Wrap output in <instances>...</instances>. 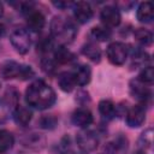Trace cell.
I'll list each match as a JSON object with an SVG mask.
<instances>
[{
	"label": "cell",
	"mask_w": 154,
	"mask_h": 154,
	"mask_svg": "<svg viewBox=\"0 0 154 154\" xmlns=\"http://www.w3.org/2000/svg\"><path fill=\"white\" fill-rule=\"evenodd\" d=\"M41 65H42V69L48 72V73H53L55 71V65L57 63L54 61V59H51V58H43L42 61H41Z\"/></svg>",
	"instance_id": "cell-30"
},
{
	"label": "cell",
	"mask_w": 154,
	"mask_h": 154,
	"mask_svg": "<svg viewBox=\"0 0 154 154\" xmlns=\"http://www.w3.org/2000/svg\"><path fill=\"white\" fill-rule=\"evenodd\" d=\"M73 125L82 128V129H87L94 120L93 118V113L85 108V107H79L77 108L73 113H72V118H71Z\"/></svg>",
	"instance_id": "cell-11"
},
{
	"label": "cell",
	"mask_w": 154,
	"mask_h": 154,
	"mask_svg": "<svg viewBox=\"0 0 154 154\" xmlns=\"http://www.w3.org/2000/svg\"><path fill=\"white\" fill-rule=\"evenodd\" d=\"M135 38L141 46H149V45H152L153 35L149 30L141 28V29H137L135 31Z\"/></svg>",
	"instance_id": "cell-23"
},
{
	"label": "cell",
	"mask_w": 154,
	"mask_h": 154,
	"mask_svg": "<svg viewBox=\"0 0 154 154\" xmlns=\"http://www.w3.org/2000/svg\"><path fill=\"white\" fill-rule=\"evenodd\" d=\"M0 75L5 79L18 78V79L25 81L34 76V70L28 65H24L13 60H7L1 65Z\"/></svg>",
	"instance_id": "cell-3"
},
{
	"label": "cell",
	"mask_w": 154,
	"mask_h": 154,
	"mask_svg": "<svg viewBox=\"0 0 154 154\" xmlns=\"http://www.w3.org/2000/svg\"><path fill=\"white\" fill-rule=\"evenodd\" d=\"M90 35L91 37L95 40V41H100V42H105V41H108L112 36V30L105 25H97V26H94L90 31Z\"/></svg>",
	"instance_id": "cell-21"
},
{
	"label": "cell",
	"mask_w": 154,
	"mask_h": 154,
	"mask_svg": "<svg viewBox=\"0 0 154 154\" xmlns=\"http://www.w3.org/2000/svg\"><path fill=\"white\" fill-rule=\"evenodd\" d=\"M126 124L130 128H138L146 120V105L137 103L128 109L125 114Z\"/></svg>",
	"instance_id": "cell-8"
},
{
	"label": "cell",
	"mask_w": 154,
	"mask_h": 154,
	"mask_svg": "<svg viewBox=\"0 0 154 154\" xmlns=\"http://www.w3.org/2000/svg\"><path fill=\"white\" fill-rule=\"evenodd\" d=\"M58 84H59V88H60L63 91H65V93L72 91L73 88L76 87V82H75L72 71L61 72V73L58 76Z\"/></svg>",
	"instance_id": "cell-19"
},
{
	"label": "cell",
	"mask_w": 154,
	"mask_h": 154,
	"mask_svg": "<svg viewBox=\"0 0 154 154\" xmlns=\"http://www.w3.org/2000/svg\"><path fill=\"white\" fill-rule=\"evenodd\" d=\"M25 100L30 107L36 109H47L54 105L57 96L51 85L43 81H35L26 88Z\"/></svg>",
	"instance_id": "cell-1"
},
{
	"label": "cell",
	"mask_w": 154,
	"mask_h": 154,
	"mask_svg": "<svg viewBox=\"0 0 154 154\" xmlns=\"http://www.w3.org/2000/svg\"><path fill=\"white\" fill-rule=\"evenodd\" d=\"M77 29L75 24L65 17H54L51 22V36L60 43H70L75 40Z\"/></svg>",
	"instance_id": "cell-2"
},
{
	"label": "cell",
	"mask_w": 154,
	"mask_h": 154,
	"mask_svg": "<svg viewBox=\"0 0 154 154\" xmlns=\"http://www.w3.org/2000/svg\"><path fill=\"white\" fill-rule=\"evenodd\" d=\"M137 19L141 23H150L154 18V6L150 1H144L140 4L136 12Z\"/></svg>",
	"instance_id": "cell-15"
},
{
	"label": "cell",
	"mask_w": 154,
	"mask_h": 154,
	"mask_svg": "<svg viewBox=\"0 0 154 154\" xmlns=\"http://www.w3.org/2000/svg\"><path fill=\"white\" fill-rule=\"evenodd\" d=\"M99 112L102 116V118H105L106 120H109L116 116V112H117L116 105L111 100H101L99 102Z\"/></svg>",
	"instance_id": "cell-20"
},
{
	"label": "cell",
	"mask_w": 154,
	"mask_h": 154,
	"mask_svg": "<svg viewBox=\"0 0 154 154\" xmlns=\"http://www.w3.org/2000/svg\"><path fill=\"white\" fill-rule=\"evenodd\" d=\"M10 41L19 54H26L31 47V36L25 28L14 29L10 36Z\"/></svg>",
	"instance_id": "cell-4"
},
{
	"label": "cell",
	"mask_w": 154,
	"mask_h": 154,
	"mask_svg": "<svg viewBox=\"0 0 154 154\" xmlns=\"http://www.w3.org/2000/svg\"><path fill=\"white\" fill-rule=\"evenodd\" d=\"M55 153L57 154H73L69 136H65L64 138H61V141L55 146Z\"/></svg>",
	"instance_id": "cell-26"
},
{
	"label": "cell",
	"mask_w": 154,
	"mask_h": 154,
	"mask_svg": "<svg viewBox=\"0 0 154 154\" xmlns=\"http://www.w3.org/2000/svg\"><path fill=\"white\" fill-rule=\"evenodd\" d=\"M93 8L90 6V4L88 2H83V1H79L77 4H75L73 6V16L76 18V20L81 24H84V23H88L91 18H93Z\"/></svg>",
	"instance_id": "cell-12"
},
{
	"label": "cell",
	"mask_w": 154,
	"mask_h": 154,
	"mask_svg": "<svg viewBox=\"0 0 154 154\" xmlns=\"http://www.w3.org/2000/svg\"><path fill=\"white\" fill-rule=\"evenodd\" d=\"M135 154H146V153H144V150H138V152H136Z\"/></svg>",
	"instance_id": "cell-33"
},
{
	"label": "cell",
	"mask_w": 154,
	"mask_h": 154,
	"mask_svg": "<svg viewBox=\"0 0 154 154\" xmlns=\"http://www.w3.org/2000/svg\"><path fill=\"white\" fill-rule=\"evenodd\" d=\"M13 143H14L13 135L5 129H0V154L8 152L12 148Z\"/></svg>",
	"instance_id": "cell-22"
},
{
	"label": "cell",
	"mask_w": 154,
	"mask_h": 154,
	"mask_svg": "<svg viewBox=\"0 0 154 154\" xmlns=\"http://www.w3.org/2000/svg\"><path fill=\"white\" fill-rule=\"evenodd\" d=\"M76 144L82 153L88 154V153L94 152L97 148L99 137H97V135H95V132L83 129L76 136Z\"/></svg>",
	"instance_id": "cell-5"
},
{
	"label": "cell",
	"mask_w": 154,
	"mask_h": 154,
	"mask_svg": "<svg viewBox=\"0 0 154 154\" xmlns=\"http://www.w3.org/2000/svg\"><path fill=\"white\" fill-rule=\"evenodd\" d=\"M22 11L26 16V23L29 29H31L32 31H40L45 28V24H46L45 16L40 11H36L35 8H32L30 4H23Z\"/></svg>",
	"instance_id": "cell-7"
},
{
	"label": "cell",
	"mask_w": 154,
	"mask_h": 154,
	"mask_svg": "<svg viewBox=\"0 0 154 154\" xmlns=\"http://www.w3.org/2000/svg\"><path fill=\"white\" fill-rule=\"evenodd\" d=\"M31 117H32L31 111L25 106L17 105L13 109V118L18 125H22V126L28 125L31 120Z\"/></svg>",
	"instance_id": "cell-17"
},
{
	"label": "cell",
	"mask_w": 154,
	"mask_h": 154,
	"mask_svg": "<svg viewBox=\"0 0 154 154\" xmlns=\"http://www.w3.org/2000/svg\"><path fill=\"white\" fill-rule=\"evenodd\" d=\"M130 93L134 97H136L138 103H143V105H146L152 96L149 88L146 87V84L141 83L138 79H134L130 82Z\"/></svg>",
	"instance_id": "cell-10"
},
{
	"label": "cell",
	"mask_w": 154,
	"mask_h": 154,
	"mask_svg": "<svg viewBox=\"0 0 154 154\" xmlns=\"http://www.w3.org/2000/svg\"><path fill=\"white\" fill-rule=\"evenodd\" d=\"M82 53L94 63H99L101 59V49L94 41H89L82 46Z\"/></svg>",
	"instance_id": "cell-18"
},
{
	"label": "cell",
	"mask_w": 154,
	"mask_h": 154,
	"mask_svg": "<svg viewBox=\"0 0 154 154\" xmlns=\"http://www.w3.org/2000/svg\"><path fill=\"white\" fill-rule=\"evenodd\" d=\"M2 14H4V5L0 2V18L2 17Z\"/></svg>",
	"instance_id": "cell-32"
},
{
	"label": "cell",
	"mask_w": 154,
	"mask_h": 154,
	"mask_svg": "<svg viewBox=\"0 0 154 154\" xmlns=\"http://www.w3.org/2000/svg\"><path fill=\"white\" fill-rule=\"evenodd\" d=\"M106 54H107V58L111 64L120 66L125 63V60L129 55V48L123 42H112L108 45Z\"/></svg>",
	"instance_id": "cell-6"
},
{
	"label": "cell",
	"mask_w": 154,
	"mask_h": 154,
	"mask_svg": "<svg viewBox=\"0 0 154 154\" xmlns=\"http://www.w3.org/2000/svg\"><path fill=\"white\" fill-rule=\"evenodd\" d=\"M53 59L58 64H69L75 60V54L69 48H66L64 45H61V46L54 48Z\"/></svg>",
	"instance_id": "cell-16"
},
{
	"label": "cell",
	"mask_w": 154,
	"mask_h": 154,
	"mask_svg": "<svg viewBox=\"0 0 154 154\" xmlns=\"http://www.w3.org/2000/svg\"><path fill=\"white\" fill-rule=\"evenodd\" d=\"M11 112H12L11 103L5 97H2L0 100V124H4L8 120Z\"/></svg>",
	"instance_id": "cell-25"
},
{
	"label": "cell",
	"mask_w": 154,
	"mask_h": 154,
	"mask_svg": "<svg viewBox=\"0 0 154 154\" xmlns=\"http://www.w3.org/2000/svg\"><path fill=\"white\" fill-rule=\"evenodd\" d=\"M100 18H101L102 24L105 26H107V28L117 26V25H119V23L122 20L120 12L114 6H106V7H103L101 10Z\"/></svg>",
	"instance_id": "cell-9"
},
{
	"label": "cell",
	"mask_w": 154,
	"mask_h": 154,
	"mask_svg": "<svg viewBox=\"0 0 154 154\" xmlns=\"http://www.w3.org/2000/svg\"><path fill=\"white\" fill-rule=\"evenodd\" d=\"M0 87H1V85H0Z\"/></svg>",
	"instance_id": "cell-34"
},
{
	"label": "cell",
	"mask_w": 154,
	"mask_h": 154,
	"mask_svg": "<svg viewBox=\"0 0 154 154\" xmlns=\"http://www.w3.org/2000/svg\"><path fill=\"white\" fill-rule=\"evenodd\" d=\"M138 144L141 147V150H144L146 148H152L153 146V129L149 128L142 132L138 140Z\"/></svg>",
	"instance_id": "cell-24"
},
{
	"label": "cell",
	"mask_w": 154,
	"mask_h": 154,
	"mask_svg": "<svg viewBox=\"0 0 154 154\" xmlns=\"http://www.w3.org/2000/svg\"><path fill=\"white\" fill-rule=\"evenodd\" d=\"M5 32H6V28H5V25L2 23H0V38L5 35Z\"/></svg>",
	"instance_id": "cell-31"
},
{
	"label": "cell",
	"mask_w": 154,
	"mask_h": 154,
	"mask_svg": "<svg viewBox=\"0 0 154 154\" xmlns=\"http://www.w3.org/2000/svg\"><path fill=\"white\" fill-rule=\"evenodd\" d=\"M141 83H143V84H148V85H150L152 83H153V81H154V71H153V67L152 66H146V67H143V70L140 72V75H138V78H137Z\"/></svg>",
	"instance_id": "cell-28"
},
{
	"label": "cell",
	"mask_w": 154,
	"mask_h": 154,
	"mask_svg": "<svg viewBox=\"0 0 154 154\" xmlns=\"http://www.w3.org/2000/svg\"><path fill=\"white\" fill-rule=\"evenodd\" d=\"M57 123H58V119H57V117H54L53 114L42 116V117L38 119V122H37L38 126L42 128V129H54L55 125H57Z\"/></svg>",
	"instance_id": "cell-29"
},
{
	"label": "cell",
	"mask_w": 154,
	"mask_h": 154,
	"mask_svg": "<svg viewBox=\"0 0 154 154\" xmlns=\"http://www.w3.org/2000/svg\"><path fill=\"white\" fill-rule=\"evenodd\" d=\"M37 51L41 53H49L51 51H54L52 36H42L37 42Z\"/></svg>",
	"instance_id": "cell-27"
},
{
	"label": "cell",
	"mask_w": 154,
	"mask_h": 154,
	"mask_svg": "<svg viewBox=\"0 0 154 154\" xmlns=\"http://www.w3.org/2000/svg\"><path fill=\"white\" fill-rule=\"evenodd\" d=\"M76 85H87L91 78V70L88 65H79L72 71Z\"/></svg>",
	"instance_id": "cell-14"
},
{
	"label": "cell",
	"mask_w": 154,
	"mask_h": 154,
	"mask_svg": "<svg viewBox=\"0 0 154 154\" xmlns=\"http://www.w3.org/2000/svg\"><path fill=\"white\" fill-rule=\"evenodd\" d=\"M22 143L31 149H41L46 144V138L43 135L37 134V132H29L25 134L22 137Z\"/></svg>",
	"instance_id": "cell-13"
}]
</instances>
